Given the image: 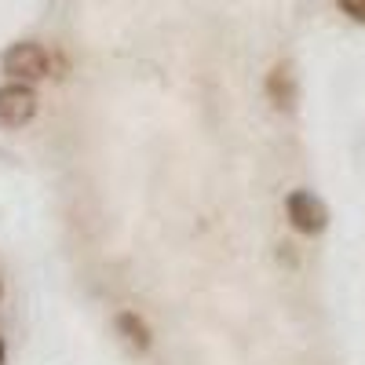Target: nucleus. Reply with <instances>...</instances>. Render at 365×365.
Wrapping results in <instances>:
<instances>
[{"label":"nucleus","instance_id":"obj_1","mask_svg":"<svg viewBox=\"0 0 365 365\" xmlns=\"http://www.w3.org/2000/svg\"><path fill=\"white\" fill-rule=\"evenodd\" d=\"M0 73L8 81H22V84L44 81L51 77V55L41 41H15L0 55Z\"/></svg>","mask_w":365,"mask_h":365},{"label":"nucleus","instance_id":"obj_2","mask_svg":"<svg viewBox=\"0 0 365 365\" xmlns=\"http://www.w3.org/2000/svg\"><path fill=\"white\" fill-rule=\"evenodd\" d=\"M37 110H41V96L34 84H22V81L0 84V128L4 132L26 128L37 117Z\"/></svg>","mask_w":365,"mask_h":365},{"label":"nucleus","instance_id":"obj_3","mask_svg":"<svg viewBox=\"0 0 365 365\" xmlns=\"http://www.w3.org/2000/svg\"><path fill=\"white\" fill-rule=\"evenodd\" d=\"M285 216H289V227L296 230V234H307V237H318V234H325V227H329V208H325V201L314 194V190H289V197H285Z\"/></svg>","mask_w":365,"mask_h":365},{"label":"nucleus","instance_id":"obj_4","mask_svg":"<svg viewBox=\"0 0 365 365\" xmlns=\"http://www.w3.org/2000/svg\"><path fill=\"white\" fill-rule=\"evenodd\" d=\"M263 91H267V99H270L274 110H292L296 99H299V84H296V70H292V63H285V58H282V63H274L270 73H267Z\"/></svg>","mask_w":365,"mask_h":365},{"label":"nucleus","instance_id":"obj_5","mask_svg":"<svg viewBox=\"0 0 365 365\" xmlns=\"http://www.w3.org/2000/svg\"><path fill=\"white\" fill-rule=\"evenodd\" d=\"M113 329H117V336L125 340L132 351H139V354H146L150 347H154V329H150V322L139 311H117Z\"/></svg>","mask_w":365,"mask_h":365},{"label":"nucleus","instance_id":"obj_6","mask_svg":"<svg viewBox=\"0 0 365 365\" xmlns=\"http://www.w3.org/2000/svg\"><path fill=\"white\" fill-rule=\"evenodd\" d=\"M336 8H340L347 19H354V22L365 26V0H336Z\"/></svg>","mask_w":365,"mask_h":365},{"label":"nucleus","instance_id":"obj_7","mask_svg":"<svg viewBox=\"0 0 365 365\" xmlns=\"http://www.w3.org/2000/svg\"><path fill=\"white\" fill-rule=\"evenodd\" d=\"M8 361V344H4V336H0V365Z\"/></svg>","mask_w":365,"mask_h":365},{"label":"nucleus","instance_id":"obj_8","mask_svg":"<svg viewBox=\"0 0 365 365\" xmlns=\"http://www.w3.org/2000/svg\"><path fill=\"white\" fill-rule=\"evenodd\" d=\"M0 292H4V289H0Z\"/></svg>","mask_w":365,"mask_h":365}]
</instances>
